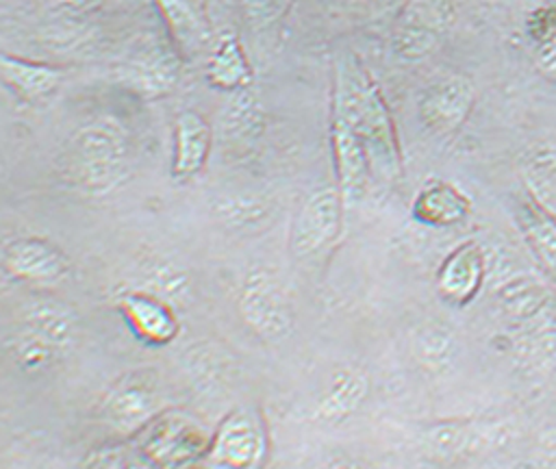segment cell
Segmentation results:
<instances>
[{"label":"cell","instance_id":"obj_1","mask_svg":"<svg viewBox=\"0 0 556 469\" xmlns=\"http://www.w3.org/2000/svg\"><path fill=\"white\" fill-rule=\"evenodd\" d=\"M332 106L341 111L358 137L374 180L395 182L402 176V152L384 96L358 59L337 63Z\"/></svg>","mask_w":556,"mask_h":469},{"label":"cell","instance_id":"obj_2","mask_svg":"<svg viewBox=\"0 0 556 469\" xmlns=\"http://www.w3.org/2000/svg\"><path fill=\"white\" fill-rule=\"evenodd\" d=\"M128 169V137L115 122H89L70 137L65 172L80 191L104 195L124 182Z\"/></svg>","mask_w":556,"mask_h":469},{"label":"cell","instance_id":"obj_3","mask_svg":"<svg viewBox=\"0 0 556 469\" xmlns=\"http://www.w3.org/2000/svg\"><path fill=\"white\" fill-rule=\"evenodd\" d=\"M213 432L178 408H165L139 432L128 436L143 465L185 467L198 465L208 452Z\"/></svg>","mask_w":556,"mask_h":469},{"label":"cell","instance_id":"obj_4","mask_svg":"<svg viewBox=\"0 0 556 469\" xmlns=\"http://www.w3.org/2000/svg\"><path fill=\"white\" fill-rule=\"evenodd\" d=\"M182 54L172 39L148 37L128 50L115 65L117 85L137 98L154 100L172 93L180 80Z\"/></svg>","mask_w":556,"mask_h":469},{"label":"cell","instance_id":"obj_5","mask_svg":"<svg viewBox=\"0 0 556 469\" xmlns=\"http://www.w3.org/2000/svg\"><path fill=\"white\" fill-rule=\"evenodd\" d=\"M243 321L265 341L282 343L295 328L293 306L280 280L265 267L250 269L239 291Z\"/></svg>","mask_w":556,"mask_h":469},{"label":"cell","instance_id":"obj_6","mask_svg":"<svg viewBox=\"0 0 556 469\" xmlns=\"http://www.w3.org/2000/svg\"><path fill=\"white\" fill-rule=\"evenodd\" d=\"M456 22V0H406L397 11L391 43L400 59L421 61L447 37Z\"/></svg>","mask_w":556,"mask_h":469},{"label":"cell","instance_id":"obj_7","mask_svg":"<svg viewBox=\"0 0 556 469\" xmlns=\"http://www.w3.org/2000/svg\"><path fill=\"white\" fill-rule=\"evenodd\" d=\"M267 454L263 419L248 406L232 408L217 423L202 465L208 467H256Z\"/></svg>","mask_w":556,"mask_h":469},{"label":"cell","instance_id":"obj_8","mask_svg":"<svg viewBox=\"0 0 556 469\" xmlns=\"http://www.w3.org/2000/svg\"><path fill=\"white\" fill-rule=\"evenodd\" d=\"M343 198L334 187L326 185L306 195L300 204L291 232H289V250L298 258H308L326 250L339 237L343 224Z\"/></svg>","mask_w":556,"mask_h":469},{"label":"cell","instance_id":"obj_9","mask_svg":"<svg viewBox=\"0 0 556 469\" xmlns=\"http://www.w3.org/2000/svg\"><path fill=\"white\" fill-rule=\"evenodd\" d=\"M161 410H165L161 389L146 371L119 378L102 400V419L124 436L139 432Z\"/></svg>","mask_w":556,"mask_h":469},{"label":"cell","instance_id":"obj_10","mask_svg":"<svg viewBox=\"0 0 556 469\" xmlns=\"http://www.w3.org/2000/svg\"><path fill=\"white\" fill-rule=\"evenodd\" d=\"M473 100V83L463 74H447L432 80L421 91L417 100V115L432 137L450 139L469 117Z\"/></svg>","mask_w":556,"mask_h":469},{"label":"cell","instance_id":"obj_11","mask_svg":"<svg viewBox=\"0 0 556 469\" xmlns=\"http://www.w3.org/2000/svg\"><path fill=\"white\" fill-rule=\"evenodd\" d=\"M330 150L337 178L334 185L348 208L365 195L371 174L358 137L354 135L345 115L334 106H330Z\"/></svg>","mask_w":556,"mask_h":469},{"label":"cell","instance_id":"obj_12","mask_svg":"<svg viewBox=\"0 0 556 469\" xmlns=\"http://www.w3.org/2000/svg\"><path fill=\"white\" fill-rule=\"evenodd\" d=\"M4 271L24 282H56L67 269L65 252L43 237H13L2 245Z\"/></svg>","mask_w":556,"mask_h":469},{"label":"cell","instance_id":"obj_13","mask_svg":"<svg viewBox=\"0 0 556 469\" xmlns=\"http://www.w3.org/2000/svg\"><path fill=\"white\" fill-rule=\"evenodd\" d=\"M489 274L486 250L478 241L458 243L437 269V291L452 306L469 304Z\"/></svg>","mask_w":556,"mask_h":469},{"label":"cell","instance_id":"obj_14","mask_svg":"<svg viewBox=\"0 0 556 469\" xmlns=\"http://www.w3.org/2000/svg\"><path fill=\"white\" fill-rule=\"evenodd\" d=\"M117 306L132 334L154 347L169 345L180 330V321L169 300L143 289L117 295Z\"/></svg>","mask_w":556,"mask_h":469},{"label":"cell","instance_id":"obj_15","mask_svg":"<svg viewBox=\"0 0 556 469\" xmlns=\"http://www.w3.org/2000/svg\"><path fill=\"white\" fill-rule=\"evenodd\" d=\"M513 215L528 252L556 282V215L528 189L515 198Z\"/></svg>","mask_w":556,"mask_h":469},{"label":"cell","instance_id":"obj_16","mask_svg":"<svg viewBox=\"0 0 556 469\" xmlns=\"http://www.w3.org/2000/svg\"><path fill=\"white\" fill-rule=\"evenodd\" d=\"M213 130L202 113L185 109L176 115L174 124V148H172V180L187 182L195 178L211 154Z\"/></svg>","mask_w":556,"mask_h":469},{"label":"cell","instance_id":"obj_17","mask_svg":"<svg viewBox=\"0 0 556 469\" xmlns=\"http://www.w3.org/2000/svg\"><path fill=\"white\" fill-rule=\"evenodd\" d=\"M471 198L456 185L430 178L413 198L410 215L415 221L428 228H450L463 224L471 215Z\"/></svg>","mask_w":556,"mask_h":469},{"label":"cell","instance_id":"obj_18","mask_svg":"<svg viewBox=\"0 0 556 469\" xmlns=\"http://www.w3.org/2000/svg\"><path fill=\"white\" fill-rule=\"evenodd\" d=\"M169 39L182 59L198 56L211 41L206 0H154Z\"/></svg>","mask_w":556,"mask_h":469},{"label":"cell","instance_id":"obj_19","mask_svg":"<svg viewBox=\"0 0 556 469\" xmlns=\"http://www.w3.org/2000/svg\"><path fill=\"white\" fill-rule=\"evenodd\" d=\"M0 76L15 96L35 102L50 96L59 87L63 69L50 63L30 61L4 52L0 56Z\"/></svg>","mask_w":556,"mask_h":469},{"label":"cell","instance_id":"obj_20","mask_svg":"<svg viewBox=\"0 0 556 469\" xmlns=\"http://www.w3.org/2000/svg\"><path fill=\"white\" fill-rule=\"evenodd\" d=\"M252 65L245 56V50L235 33H224L206 63V80L215 89L237 91L245 89L252 83Z\"/></svg>","mask_w":556,"mask_h":469},{"label":"cell","instance_id":"obj_21","mask_svg":"<svg viewBox=\"0 0 556 469\" xmlns=\"http://www.w3.org/2000/svg\"><path fill=\"white\" fill-rule=\"evenodd\" d=\"M263 106L250 87L230 91V100L222 113V139L232 148H250L263 135Z\"/></svg>","mask_w":556,"mask_h":469},{"label":"cell","instance_id":"obj_22","mask_svg":"<svg viewBox=\"0 0 556 469\" xmlns=\"http://www.w3.org/2000/svg\"><path fill=\"white\" fill-rule=\"evenodd\" d=\"M369 391L367 373L358 369H341L334 373L328 393L315 408V419L324 423H339L350 417L365 402Z\"/></svg>","mask_w":556,"mask_h":469},{"label":"cell","instance_id":"obj_23","mask_svg":"<svg viewBox=\"0 0 556 469\" xmlns=\"http://www.w3.org/2000/svg\"><path fill=\"white\" fill-rule=\"evenodd\" d=\"M22 328L35 332L37 337L46 339L61 352H65L76 337V315L72 308L59 304V302H35L26 315Z\"/></svg>","mask_w":556,"mask_h":469},{"label":"cell","instance_id":"obj_24","mask_svg":"<svg viewBox=\"0 0 556 469\" xmlns=\"http://www.w3.org/2000/svg\"><path fill=\"white\" fill-rule=\"evenodd\" d=\"M528 37L539 72L556 80V0L545 2L528 17Z\"/></svg>","mask_w":556,"mask_h":469},{"label":"cell","instance_id":"obj_25","mask_svg":"<svg viewBox=\"0 0 556 469\" xmlns=\"http://www.w3.org/2000/svg\"><path fill=\"white\" fill-rule=\"evenodd\" d=\"M526 189L541 202L556 198V145H532L521 159Z\"/></svg>","mask_w":556,"mask_h":469},{"label":"cell","instance_id":"obj_26","mask_svg":"<svg viewBox=\"0 0 556 469\" xmlns=\"http://www.w3.org/2000/svg\"><path fill=\"white\" fill-rule=\"evenodd\" d=\"M9 352L13 354V360L17 363V367L30 373H39L48 369L61 356L59 347H54L52 343H48L46 339L37 337L26 328L15 332L13 341L9 343Z\"/></svg>","mask_w":556,"mask_h":469},{"label":"cell","instance_id":"obj_27","mask_svg":"<svg viewBox=\"0 0 556 469\" xmlns=\"http://www.w3.org/2000/svg\"><path fill=\"white\" fill-rule=\"evenodd\" d=\"M146 284H148V291L169 300L172 304L174 300L189 297V276L172 265H161L150 269Z\"/></svg>","mask_w":556,"mask_h":469},{"label":"cell","instance_id":"obj_28","mask_svg":"<svg viewBox=\"0 0 556 469\" xmlns=\"http://www.w3.org/2000/svg\"><path fill=\"white\" fill-rule=\"evenodd\" d=\"M267 204L256 198H224L215 204V213L232 226H250L265 217Z\"/></svg>","mask_w":556,"mask_h":469},{"label":"cell","instance_id":"obj_29","mask_svg":"<svg viewBox=\"0 0 556 469\" xmlns=\"http://www.w3.org/2000/svg\"><path fill=\"white\" fill-rule=\"evenodd\" d=\"M291 0H241V11L254 33L274 28L287 13Z\"/></svg>","mask_w":556,"mask_h":469},{"label":"cell","instance_id":"obj_30","mask_svg":"<svg viewBox=\"0 0 556 469\" xmlns=\"http://www.w3.org/2000/svg\"><path fill=\"white\" fill-rule=\"evenodd\" d=\"M54 11L70 15V17H80V15H89L96 9H100L102 0H46Z\"/></svg>","mask_w":556,"mask_h":469}]
</instances>
